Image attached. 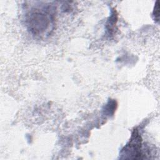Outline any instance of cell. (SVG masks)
<instances>
[{
	"instance_id": "cell-1",
	"label": "cell",
	"mask_w": 160,
	"mask_h": 160,
	"mask_svg": "<svg viewBox=\"0 0 160 160\" xmlns=\"http://www.w3.org/2000/svg\"><path fill=\"white\" fill-rule=\"evenodd\" d=\"M26 26L28 30L34 36L44 37L53 30L54 19L48 9H35L26 16Z\"/></svg>"
},
{
	"instance_id": "cell-2",
	"label": "cell",
	"mask_w": 160,
	"mask_h": 160,
	"mask_svg": "<svg viewBox=\"0 0 160 160\" xmlns=\"http://www.w3.org/2000/svg\"><path fill=\"white\" fill-rule=\"evenodd\" d=\"M125 159H141L142 158V138L137 129L132 132L131 138L128 144L121 152Z\"/></svg>"
},
{
	"instance_id": "cell-3",
	"label": "cell",
	"mask_w": 160,
	"mask_h": 160,
	"mask_svg": "<svg viewBox=\"0 0 160 160\" xmlns=\"http://www.w3.org/2000/svg\"><path fill=\"white\" fill-rule=\"evenodd\" d=\"M117 19H118V16L116 11H114V9L113 11H112L111 15L109 17L106 23V29L109 36L111 35L114 31V28L116 26V23L117 22Z\"/></svg>"
},
{
	"instance_id": "cell-5",
	"label": "cell",
	"mask_w": 160,
	"mask_h": 160,
	"mask_svg": "<svg viewBox=\"0 0 160 160\" xmlns=\"http://www.w3.org/2000/svg\"><path fill=\"white\" fill-rule=\"evenodd\" d=\"M153 16L154 17V20L156 21L157 22H158L159 19V1H157L155 4L154 9L153 11Z\"/></svg>"
},
{
	"instance_id": "cell-4",
	"label": "cell",
	"mask_w": 160,
	"mask_h": 160,
	"mask_svg": "<svg viewBox=\"0 0 160 160\" xmlns=\"http://www.w3.org/2000/svg\"><path fill=\"white\" fill-rule=\"evenodd\" d=\"M116 107V102L114 101H109L108 104L104 107V114L107 116L112 115L115 111Z\"/></svg>"
}]
</instances>
